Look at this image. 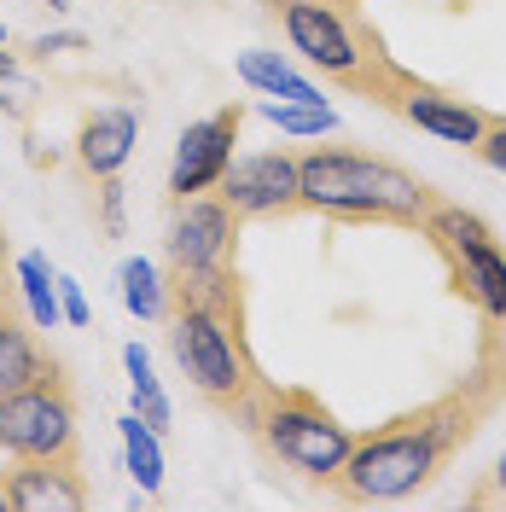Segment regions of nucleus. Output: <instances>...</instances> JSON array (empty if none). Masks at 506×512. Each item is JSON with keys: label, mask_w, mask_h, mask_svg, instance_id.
Instances as JSON below:
<instances>
[{"label": "nucleus", "mask_w": 506, "mask_h": 512, "mask_svg": "<svg viewBox=\"0 0 506 512\" xmlns=\"http://www.w3.org/2000/svg\"><path fill=\"white\" fill-rule=\"evenodd\" d=\"M506 402V320H483L477 355L460 379L437 390L431 402L390 414L373 431H355L344 472L332 478V495L344 507H390L413 501L425 483H437L454 466V454L489 425Z\"/></svg>", "instance_id": "1"}, {"label": "nucleus", "mask_w": 506, "mask_h": 512, "mask_svg": "<svg viewBox=\"0 0 506 512\" xmlns=\"http://www.w3.org/2000/svg\"><path fill=\"white\" fill-rule=\"evenodd\" d=\"M297 198L309 216L344 227H419L443 192L419 181L413 169L373 152H349V146H315L297 158Z\"/></svg>", "instance_id": "2"}, {"label": "nucleus", "mask_w": 506, "mask_h": 512, "mask_svg": "<svg viewBox=\"0 0 506 512\" xmlns=\"http://www.w3.org/2000/svg\"><path fill=\"white\" fill-rule=\"evenodd\" d=\"M280 30L303 53V64L320 70L332 88L373 99L384 111H396V99L419 88L408 64L390 59L384 35L367 18V0H297L280 12Z\"/></svg>", "instance_id": "3"}, {"label": "nucleus", "mask_w": 506, "mask_h": 512, "mask_svg": "<svg viewBox=\"0 0 506 512\" xmlns=\"http://www.w3.org/2000/svg\"><path fill=\"white\" fill-rule=\"evenodd\" d=\"M169 350L181 361L187 384L227 419H251L262 367L245 338V303H204V297H169Z\"/></svg>", "instance_id": "4"}, {"label": "nucleus", "mask_w": 506, "mask_h": 512, "mask_svg": "<svg viewBox=\"0 0 506 512\" xmlns=\"http://www.w3.org/2000/svg\"><path fill=\"white\" fill-rule=\"evenodd\" d=\"M245 431L256 437V448H262L274 466L297 472L303 483H320V489H332V478L344 472L349 448H355V425H344L315 390H303V384H274V379H262Z\"/></svg>", "instance_id": "5"}, {"label": "nucleus", "mask_w": 506, "mask_h": 512, "mask_svg": "<svg viewBox=\"0 0 506 512\" xmlns=\"http://www.w3.org/2000/svg\"><path fill=\"white\" fill-rule=\"evenodd\" d=\"M419 233L431 239V251L443 256L454 297H466L483 320H506V251H501V239H495V227L483 222L477 210L443 198L419 222Z\"/></svg>", "instance_id": "6"}, {"label": "nucleus", "mask_w": 506, "mask_h": 512, "mask_svg": "<svg viewBox=\"0 0 506 512\" xmlns=\"http://www.w3.org/2000/svg\"><path fill=\"white\" fill-rule=\"evenodd\" d=\"M0 443L6 460H82V414L59 361H47V373L24 390L0 396Z\"/></svg>", "instance_id": "7"}, {"label": "nucleus", "mask_w": 506, "mask_h": 512, "mask_svg": "<svg viewBox=\"0 0 506 512\" xmlns=\"http://www.w3.org/2000/svg\"><path fill=\"white\" fill-rule=\"evenodd\" d=\"M239 216L222 192H192L175 204V222L163 239L169 274H233L239 268Z\"/></svg>", "instance_id": "8"}, {"label": "nucleus", "mask_w": 506, "mask_h": 512, "mask_svg": "<svg viewBox=\"0 0 506 512\" xmlns=\"http://www.w3.org/2000/svg\"><path fill=\"white\" fill-rule=\"evenodd\" d=\"M233 216L239 222H274V216H303V198H297V152H251V158H233L227 175L216 181Z\"/></svg>", "instance_id": "9"}, {"label": "nucleus", "mask_w": 506, "mask_h": 512, "mask_svg": "<svg viewBox=\"0 0 506 512\" xmlns=\"http://www.w3.org/2000/svg\"><path fill=\"white\" fill-rule=\"evenodd\" d=\"M239 123H245V105H222V111H210V117L181 128L175 163H169V198L175 204L192 198V192H210L227 175L233 146H239Z\"/></svg>", "instance_id": "10"}, {"label": "nucleus", "mask_w": 506, "mask_h": 512, "mask_svg": "<svg viewBox=\"0 0 506 512\" xmlns=\"http://www.w3.org/2000/svg\"><path fill=\"white\" fill-rule=\"evenodd\" d=\"M6 507L12 512H82L94 507V483L82 460H6Z\"/></svg>", "instance_id": "11"}, {"label": "nucleus", "mask_w": 506, "mask_h": 512, "mask_svg": "<svg viewBox=\"0 0 506 512\" xmlns=\"http://www.w3.org/2000/svg\"><path fill=\"white\" fill-rule=\"evenodd\" d=\"M396 117H408L413 128H425V134H437V140H448V146H466V152H472L495 111L466 105V99H454V94H443V88H425V82H419V88H408V94L396 99Z\"/></svg>", "instance_id": "12"}, {"label": "nucleus", "mask_w": 506, "mask_h": 512, "mask_svg": "<svg viewBox=\"0 0 506 512\" xmlns=\"http://www.w3.org/2000/svg\"><path fill=\"white\" fill-rule=\"evenodd\" d=\"M134 146H140V111H128V105L94 111V117H82V128H76V163H82L88 181L117 175L134 158Z\"/></svg>", "instance_id": "13"}, {"label": "nucleus", "mask_w": 506, "mask_h": 512, "mask_svg": "<svg viewBox=\"0 0 506 512\" xmlns=\"http://www.w3.org/2000/svg\"><path fill=\"white\" fill-rule=\"evenodd\" d=\"M47 361L53 355L35 344L30 309H18V291L0 286V396H12V390H24L30 379H41Z\"/></svg>", "instance_id": "14"}, {"label": "nucleus", "mask_w": 506, "mask_h": 512, "mask_svg": "<svg viewBox=\"0 0 506 512\" xmlns=\"http://www.w3.org/2000/svg\"><path fill=\"white\" fill-rule=\"evenodd\" d=\"M239 76L251 82L256 94H268V99H303V105H326V94H320L303 70H291L280 53H262V47L239 53Z\"/></svg>", "instance_id": "15"}, {"label": "nucleus", "mask_w": 506, "mask_h": 512, "mask_svg": "<svg viewBox=\"0 0 506 512\" xmlns=\"http://www.w3.org/2000/svg\"><path fill=\"white\" fill-rule=\"evenodd\" d=\"M117 431H123V460H128V478L140 483L146 495H158V489H163V443H158V431H152V425H146L140 414L117 419Z\"/></svg>", "instance_id": "16"}, {"label": "nucleus", "mask_w": 506, "mask_h": 512, "mask_svg": "<svg viewBox=\"0 0 506 512\" xmlns=\"http://www.w3.org/2000/svg\"><path fill=\"white\" fill-rule=\"evenodd\" d=\"M18 297H24V309H30L35 326H59V320H64V309H59V274L47 268V256H41V251L18 256Z\"/></svg>", "instance_id": "17"}, {"label": "nucleus", "mask_w": 506, "mask_h": 512, "mask_svg": "<svg viewBox=\"0 0 506 512\" xmlns=\"http://www.w3.org/2000/svg\"><path fill=\"white\" fill-rule=\"evenodd\" d=\"M123 367H128V396H134V414L146 419L152 431H169V396H163V384H158V373H152V355L140 350V344H128L123 350Z\"/></svg>", "instance_id": "18"}, {"label": "nucleus", "mask_w": 506, "mask_h": 512, "mask_svg": "<svg viewBox=\"0 0 506 512\" xmlns=\"http://www.w3.org/2000/svg\"><path fill=\"white\" fill-rule=\"evenodd\" d=\"M117 280H123V303L134 320H163L169 315V291H163L158 268L146 262V256H128L123 268H117Z\"/></svg>", "instance_id": "19"}, {"label": "nucleus", "mask_w": 506, "mask_h": 512, "mask_svg": "<svg viewBox=\"0 0 506 512\" xmlns=\"http://www.w3.org/2000/svg\"><path fill=\"white\" fill-rule=\"evenodd\" d=\"M262 117L280 128V134H332L338 117H332V105H303V99H274V105H262Z\"/></svg>", "instance_id": "20"}, {"label": "nucleus", "mask_w": 506, "mask_h": 512, "mask_svg": "<svg viewBox=\"0 0 506 512\" xmlns=\"http://www.w3.org/2000/svg\"><path fill=\"white\" fill-rule=\"evenodd\" d=\"M94 198H99V227L111 233V239H123V181L117 175H105V181H94Z\"/></svg>", "instance_id": "21"}, {"label": "nucleus", "mask_w": 506, "mask_h": 512, "mask_svg": "<svg viewBox=\"0 0 506 512\" xmlns=\"http://www.w3.org/2000/svg\"><path fill=\"white\" fill-rule=\"evenodd\" d=\"M477 163H489V169H501L506 175V117H489V128H483V140L472 146Z\"/></svg>", "instance_id": "22"}, {"label": "nucleus", "mask_w": 506, "mask_h": 512, "mask_svg": "<svg viewBox=\"0 0 506 512\" xmlns=\"http://www.w3.org/2000/svg\"><path fill=\"white\" fill-rule=\"evenodd\" d=\"M59 309H64V320H70V326H88V320H94V309H88L82 286H76V280H64V274H59Z\"/></svg>", "instance_id": "23"}, {"label": "nucleus", "mask_w": 506, "mask_h": 512, "mask_svg": "<svg viewBox=\"0 0 506 512\" xmlns=\"http://www.w3.org/2000/svg\"><path fill=\"white\" fill-rule=\"evenodd\" d=\"M472 501H477V507H506V454L495 460V472L472 489Z\"/></svg>", "instance_id": "24"}, {"label": "nucleus", "mask_w": 506, "mask_h": 512, "mask_svg": "<svg viewBox=\"0 0 506 512\" xmlns=\"http://www.w3.org/2000/svg\"><path fill=\"white\" fill-rule=\"evenodd\" d=\"M82 47H88V35H76V30H64V35H41V41H30L35 59H47V53H82Z\"/></svg>", "instance_id": "25"}, {"label": "nucleus", "mask_w": 506, "mask_h": 512, "mask_svg": "<svg viewBox=\"0 0 506 512\" xmlns=\"http://www.w3.org/2000/svg\"><path fill=\"white\" fill-rule=\"evenodd\" d=\"M262 6H268V12H274V18H280L285 6H297V0H262Z\"/></svg>", "instance_id": "26"}, {"label": "nucleus", "mask_w": 506, "mask_h": 512, "mask_svg": "<svg viewBox=\"0 0 506 512\" xmlns=\"http://www.w3.org/2000/svg\"><path fill=\"white\" fill-rule=\"evenodd\" d=\"M0 286H6V233H0Z\"/></svg>", "instance_id": "27"}, {"label": "nucleus", "mask_w": 506, "mask_h": 512, "mask_svg": "<svg viewBox=\"0 0 506 512\" xmlns=\"http://www.w3.org/2000/svg\"><path fill=\"white\" fill-rule=\"evenodd\" d=\"M47 6H53V12H70V0H47Z\"/></svg>", "instance_id": "28"}, {"label": "nucleus", "mask_w": 506, "mask_h": 512, "mask_svg": "<svg viewBox=\"0 0 506 512\" xmlns=\"http://www.w3.org/2000/svg\"><path fill=\"white\" fill-rule=\"evenodd\" d=\"M0 512H12V507H6V483H0Z\"/></svg>", "instance_id": "29"}, {"label": "nucleus", "mask_w": 506, "mask_h": 512, "mask_svg": "<svg viewBox=\"0 0 506 512\" xmlns=\"http://www.w3.org/2000/svg\"><path fill=\"white\" fill-rule=\"evenodd\" d=\"M0 41H6V24H0Z\"/></svg>", "instance_id": "30"}]
</instances>
